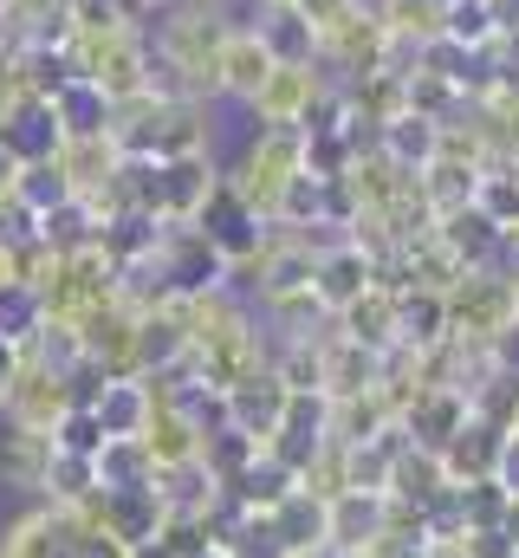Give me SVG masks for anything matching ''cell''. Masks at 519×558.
I'll list each match as a JSON object with an SVG mask.
<instances>
[{"label": "cell", "instance_id": "cell-1", "mask_svg": "<svg viewBox=\"0 0 519 558\" xmlns=\"http://www.w3.org/2000/svg\"><path fill=\"white\" fill-rule=\"evenodd\" d=\"M0 558H130V546H118L92 507H33L7 526Z\"/></svg>", "mask_w": 519, "mask_h": 558}, {"label": "cell", "instance_id": "cell-43", "mask_svg": "<svg viewBox=\"0 0 519 558\" xmlns=\"http://www.w3.org/2000/svg\"><path fill=\"white\" fill-rule=\"evenodd\" d=\"M260 7H292V0H260Z\"/></svg>", "mask_w": 519, "mask_h": 558}, {"label": "cell", "instance_id": "cell-13", "mask_svg": "<svg viewBox=\"0 0 519 558\" xmlns=\"http://www.w3.org/2000/svg\"><path fill=\"white\" fill-rule=\"evenodd\" d=\"M52 162H59V175L72 182L79 202H98V195L118 182L124 149H118V137H65L59 149H52Z\"/></svg>", "mask_w": 519, "mask_h": 558}, {"label": "cell", "instance_id": "cell-10", "mask_svg": "<svg viewBox=\"0 0 519 558\" xmlns=\"http://www.w3.org/2000/svg\"><path fill=\"white\" fill-rule=\"evenodd\" d=\"M377 377H384V351L358 344V338L331 318V331L318 338V390H325L331 403H345V397L377 390Z\"/></svg>", "mask_w": 519, "mask_h": 558}, {"label": "cell", "instance_id": "cell-2", "mask_svg": "<svg viewBox=\"0 0 519 558\" xmlns=\"http://www.w3.org/2000/svg\"><path fill=\"white\" fill-rule=\"evenodd\" d=\"M72 59H79V78H92L111 105H124L149 92L156 46L143 39V26H72Z\"/></svg>", "mask_w": 519, "mask_h": 558}, {"label": "cell", "instance_id": "cell-34", "mask_svg": "<svg viewBox=\"0 0 519 558\" xmlns=\"http://www.w3.org/2000/svg\"><path fill=\"white\" fill-rule=\"evenodd\" d=\"M13 195H20V202H26L33 215H52L59 202H79V195H72V182L59 175V162H52V156L26 162V169H20V182H13Z\"/></svg>", "mask_w": 519, "mask_h": 558}, {"label": "cell", "instance_id": "cell-18", "mask_svg": "<svg viewBox=\"0 0 519 558\" xmlns=\"http://www.w3.org/2000/svg\"><path fill=\"white\" fill-rule=\"evenodd\" d=\"M13 46H72L79 0H0Z\"/></svg>", "mask_w": 519, "mask_h": 558}, {"label": "cell", "instance_id": "cell-45", "mask_svg": "<svg viewBox=\"0 0 519 558\" xmlns=\"http://www.w3.org/2000/svg\"><path fill=\"white\" fill-rule=\"evenodd\" d=\"M514 558H519V553H514Z\"/></svg>", "mask_w": 519, "mask_h": 558}, {"label": "cell", "instance_id": "cell-11", "mask_svg": "<svg viewBox=\"0 0 519 558\" xmlns=\"http://www.w3.org/2000/svg\"><path fill=\"white\" fill-rule=\"evenodd\" d=\"M92 513H98V526L118 539V546H149L156 533H162V520H169V507H162V494H156V481L149 487H98V500H92Z\"/></svg>", "mask_w": 519, "mask_h": 558}, {"label": "cell", "instance_id": "cell-30", "mask_svg": "<svg viewBox=\"0 0 519 558\" xmlns=\"http://www.w3.org/2000/svg\"><path fill=\"white\" fill-rule=\"evenodd\" d=\"M98 481H105V487H149V481H156L149 441H143V435H111V441L98 448Z\"/></svg>", "mask_w": 519, "mask_h": 558}, {"label": "cell", "instance_id": "cell-6", "mask_svg": "<svg viewBox=\"0 0 519 558\" xmlns=\"http://www.w3.org/2000/svg\"><path fill=\"white\" fill-rule=\"evenodd\" d=\"M0 410H7L13 428H39V435H52V428L65 422V410H72V377L52 371L39 351H26V357H20V377H13V390H7Z\"/></svg>", "mask_w": 519, "mask_h": 558}, {"label": "cell", "instance_id": "cell-23", "mask_svg": "<svg viewBox=\"0 0 519 558\" xmlns=\"http://www.w3.org/2000/svg\"><path fill=\"white\" fill-rule=\"evenodd\" d=\"M500 435L507 428H487L481 416H468V428L455 441H442V468L455 487H474V481H494V461H500Z\"/></svg>", "mask_w": 519, "mask_h": 558}, {"label": "cell", "instance_id": "cell-40", "mask_svg": "<svg viewBox=\"0 0 519 558\" xmlns=\"http://www.w3.org/2000/svg\"><path fill=\"white\" fill-rule=\"evenodd\" d=\"M0 52H20V46H13V33H7V13H0Z\"/></svg>", "mask_w": 519, "mask_h": 558}, {"label": "cell", "instance_id": "cell-37", "mask_svg": "<svg viewBox=\"0 0 519 558\" xmlns=\"http://www.w3.org/2000/svg\"><path fill=\"white\" fill-rule=\"evenodd\" d=\"M494 481H500V487H507V494L519 500V428H507V435H500V461H494Z\"/></svg>", "mask_w": 519, "mask_h": 558}, {"label": "cell", "instance_id": "cell-38", "mask_svg": "<svg viewBox=\"0 0 519 558\" xmlns=\"http://www.w3.org/2000/svg\"><path fill=\"white\" fill-rule=\"evenodd\" d=\"M20 357H26V351L0 338V403H7V390H13V377H20Z\"/></svg>", "mask_w": 519, "mask_h": 558}, {"label": "cell", "instance_id": "cell-28", "mask_svg": "<svg viewBox=\"0 0 519 558\" xmlns=\"http://www.w3.org/2000/svg\"><path fill=\"white\" fill-rule=\"evenodd\" d=\"M39 331H46V292L26 286V279H7L0 286V338L20 344V351H33Z\"/></svg>", "mask_w": 519, "mask_h": 558}, {"label": "cell", "instance_id": "cell-12", "mask_svg": "<svg viewBox=\"0 0 519 558\" xmlns=\"http://www.w3.org/2000/svg\"><path fill=\"white\" fill-rule=\"evenodd\" d=\"M435 241L461 260V267H494L500 254H507V228L481 208V202H461V208H448L442 221H435Z\"/></svg>", "mask_w": 519, "mask_h": 558}, {"label": "cell", "instance_id": "cell-7", "mask_svg": "<svg viewBox=\"0 0 519 558\" xmlns=\"http://www.w3.org/2000/svg\"><path fill=\"white\" fill-rule=\"evenodd\" d=\"M377 286V254L364 247V241H331L325 254H318V267H312V299H318V312L325 318H338V312H351L364 292Z\"/></svg>", "mask_w": 519, "mask_h": 558}, {"label": "cell", "instance_id": "cell-31", "mask_svg": "<svg viewBox=\"0 0 519 558\" xmlns=\"http://www.w3.org/2000/svg\"><path fill=\"white\" fill-rule=\"evenodd\" d=\"M98 215H92V202H59L52 215H39V241L52 247V254H85V247H98Z\"/></svg>", "mask_w": 519, "mask_h": 558}, {"label": "cell", "instance_id": "cell-42", "mask_svg": "<svg viewBox=\"0 0 519 558\" xmlns=\"http://www.w3.org/2000/svg\"><path fill=\"white\" fill-rule=\"evenodd\" d=\"M338 558H377V553H338Z\"/></svg>", "mask_w": 519, "mask_h": 558}, {"label": "cell", "instance_id": "cell-41", "mask_svg": "<svg viewBox=\"0 0 519 558\" xmlns=\"http://www.w3.org/2000/svg\"><path fill=\"white\" fill-rule=\"evenodd\" d=\"M195 558H234V553L228 546H208V553H195Z\"/></svg>", "mask_w": 519, "mask_h": 558}, {"label": "cell", "instance_id": "cell-24", "mask_svg": "<svg viewBox=\"0 0 519 558\" xmlns=\"http://www.w3.org/2000/svg\"><path fill=\"white\" fill-rule=\"evenodd\" d=\"M260 39L279 65H318V26L299 7H260Z\"/></svg>", "mask_w": 519, "mask_h": 558}, {"label": "cell", "instance_id": "cell-36", "mask_svg": "<svg viewBox=\"0 0 519 558\" xmlns=\"http://www.w3.org/2000/svg\"><path fill=\"white\" fill-rule=\"evenodd\" d=\"M292 7H299L312 26H318V46H325V39H331V33H338V26H345L358 7H364V0H292Z\"/></svg>", "mask_w": 519, "mask_h": 558}, {"label": "cell", "instance_id": "cell-9", "mask_svg": "<svg viewBox=\"0 0 519 558\" xmlns=\"http://www.w3.org/2000/svg\"><path fill=\"white\" fill-rule=\"evenodd\" d=\"M325 441H331V397H318V390H292V403H286L279 428L266 435V454H273L279 468L305 474L312 454H318Z\"/></svg>", "mask_w": 519, "mask_h": 558}, {"label": "cell", "instance_id": "cell-27", "mask_svg": "<svg viewBox=\"0 0 519 558\" xmlns=\"http://www.w3.org/2000/svg\"><path fill=\"white\" fill-rule=\"evenodd\" d=\"M338 325H345L358 344H371V351H396V344H402V331H396V292H389V286H371L351 312H338Z\"/></svg>", "mask_w": 519, "mask_h": 558}, {"label": "cell", "instance_id": "cell-22", "mask_svg": "<svg viewBox=\"0 0 519 558\" xmlns=\"http://www.w3.org/2000/svg\"><path fill=\"white\" fill-rule=\"evenodd\" d=\"M46 105H52L59 143H65V137H111V98H105L92 78H72V85H59Z\"/></svg>", "mask_w": 519, "mask_h": 558}, {"label": "cell", "instance_id": "cell-19", "mask_svg": "<svg viewBox=\"0 0 519 558\" xmlns=\"http://www.w3.org/2000/svg\"><path fill=\"white\" fill-rule=\"evenodd\" d=\"M396 331H402L409 351L448 344V338H455V331H448V292H442V286H402V292H396Z\"/></svg>", "mask_w": 519, "mask_h": 558}, {"label": "cell", "instance_id": "cell-39", "mask_svg": "<svg viewBox=\"0 0 519 558\" xmlns=\"http://www.w3.org/2000/svg\"><path fill=\"white\" fill-rule=\"evenodd\" d=\"M20 169H26V162H20V149L0 137V189H13V182H20Z\"/></svg>", "mask_w": 519, "mask_h": 558}, {"label": "cell", "instance_id": "cell-4", "mask_svg": "<svg viewBox=\"0 0 519 558\" xmlns=\"http://www.w3.org/2000/svg\"><path fill=\"white\" fill-rule=\"evenodd\" d=\"M299 175H305V131H260L228 182L241 189V202L254 208L260 221H279L286 189H292Z\"/></svg>", "mask_w": 519, "mask_h": 558}, {"label": "cell", "instance_id": "cell-32", "mask_svg": "<svg viewBox=\"0 0 519 558\" xmlns=\"http://www.w3.org/2000/svg\"><path fill=\"white\" fill-rule=\"evenodd\" d=\"M260 454H266V448H260L254 435H241L234 422H228V428H215V435L202 441V461H208V474L221 481V494H228V487H234V481H241V474L254 468Z\"/></svg>", "mask_w": 519, "mask_h": 558}, {"label": "cell", "instance_id": "cell-21", "mask_svg": "<svg viewBox=\"0 0 519 558\" xmlns=\"http://www.w3.org/2000/svg\"><path fill=\"white\" fill-rule=\"evenodd\" d=\"M279 59L266 52V39H260L254 26H234L228 33V46H221V98H241V105H254V92L266 85V72H273Z\"/></svg>", "mask_w": 519, "mask_h": 558}, {"label": "cell", "instance_id": "cell-8", "mask_svg": "<svg viewBox=\"0 0 519 558\" xmlns=\"http://www.w3.org/2000/svg\"><path fill=\"white\" fill-rule=\"evenodd\" d=\"M325 105V78L318 65H273L266 85L254 92L260 131H305V118Z\"/></svg>", "mask_w": 519, "mask_h": 558}, {"label": "cell", "instance_id": "cell-44", "mask_svg": "<svg viewBox=\"0 0 519 558\" xmlns=\"http://www.w3.org/2000/svg\"><path fill=\"white\" fill-rule=\"evenodd\" d=\"M149 7H169V0H149Z\"/></svg>", "mask_w": 519, "mask_h": 558}, {"label": "cell", "instance_id": "cell-16", "mask_svg": "<svg viewBox=\"0 0 519 558\" xmlns=\"http://www.w3.org/2000/svg\"><path fill=\"white\" fill-rule=\"evenodd\" d=\"M468 390H448V384H429V390H415V403L402 410V435L409 441H422V448H442V441H455L461 428H468Z\"/></svg>", "mask_w": 519, "mask_h": 558}, {"label": "cell", "instance_id": "cell-35", "mask_svg": "<svg viewBox=\"0 0 519 558\" xmlns=\"http://www.w3.org/2000/svg\"><path fill=\"white\" fill-rule=\"evenodd\" d=\"M52 441H59V448H72V454H98L111 435H105V422H98V410H92V403H72V410H65V422L52 428Z\"/></svg>", "mask_w": 519, "mask_h": 558}, {"label": "cell", "instance_id": "cell-33", "mask_svg": "<svg viewBox=\"0 0 519 558\" xmlns=\"http://www.w3.org/2000/svg\"><path fill=\"white\" fill-rule=\"evenodd\" d=\"M52 454H59L52 435H39V428H13V441H7V474H13V487L46 494V468H52Z\"/></svg>", "mask_w": 519, "mask_h": 558}, {"label": "cell", "instance_id": "cell-17", "mask_svg": "<svg viewBox=\"0 0 519 558\" xmlns=\"http://www.w3.org/2000/svg\"><path fill=\"white\" fill-rule=\"evenodd\" d=\"M455 494V481H448V468H442V448H422V441H409L402 454H396V474H389V500H402V507H442Z\"/></svg>", "mask_w": 519, "mask_h": 558}, {"label": "cell", "instance_id": "cell-5", "mask_svg": "<svg viewBox=\"0 0 519 558\" xmlns=\"http://www.w3.org/2000/svg\"><path fill=\"white\" fill-rule=\"evenodd\" d=\"M195 228H202V241H208L234 274H248V267L260 260V247H266V221L241 202V189H234L228 175H221V189L208 195V208L195 215Z\"/></svg>", "mask_w": 519, "mask_h": 558}, {"label": "cell", "instance_id": "cell-14", "mask_svg": "<svg viewBox=\"0 0 519 558\" xmlns=\"http://www.w3.org/2000/svg\"><path fill=\"white\" fill-rule=\"evenodd\" d=\"M389 520V494H338L325 507V546L331 553H371L384 539Z\"/></svg>", "mask_w": 519, "mask_h": 558}, {"label": "cell", "instance_id": "cell-20", "mask_svg": "<svg viewBox=\"0 0 519 558\" xmlns=\"http://www.w3.org/2000/svg\"><path fill=\"white\" fill-rule=\"evenodd\" d=\"M92 410L105 422V435H143L149 410H156V377H105Z\"/></svg>", "mask_w": 519, "mask_h": 558}, {"label": "cell", "instance_id": "cell-26", "mask_svg": "<svg viewBox=\"0 0 519 558\" xmlns=\"http://www.w3.org/2000/svg\"><path fill=\"white\" fill-rule=\"evenodd\" d=\"M377 149H384L389 162H402V169H429V162H435V149H442V124H435V118H422V111H402L396 124L377 131Z\"/></svg>", "mask_w": 519, "mask_h": 558}, {"label": "cell", "instance_id": "cell-25", "mask_svg": "<svg viewBox=\"0 0 519 558\" xmlns=\"http://www.w3.org/2000/svg\"><path fill=\"white\" fill-rule=\"evenodd\" d=\"M325 507H331V500H318V494L292 487L266 520H273V533H279V546H286V553H318V546H325Z\"/></svg>", "mask_w": 519, "mask_h": 558}, {"label": "cell", "instance_id": "cell-15", "mask_svg": "<svg viewBox=\"0 0 519 558\" xmlns=\"http://www.w3.org/2000/svg\"><path fill=\"white\" fill-rule=\"evenodd\" d=\"M286 403H292V390H286V377L266 364V371H254L248 384H234V390H228V422H234L241 435H254L260 448H266V435L279 428Z\"/></svg>", "mask_w": 519, "mask_h": 558}, {"label": "cell", "instance_id": "cell-3", "mask_svg": "<svg viewBox=\"0 0 519 558\" xmlns=\"http://www.w3.org/2000/svg\"><path fill=\"white\" fill-rule=\"evenodd\" d=\"M519 325V279L500 267H468L448 286V331L474 351H494Z\"/></svg>", "mask_w": 519, "mask_h": 558}, {"label": "cell", "instance_id": "cell-29", "mask_svg": "<svg viewBox=\"0 0 519 558\" xmlns=\"http://www.w3.org/2000/svg\"><path fill=\"white\" fill-rule=\"evenodd\" d=\"M98 454H72V448H59L52 454V468H46V500L52 507H92L98 500Z\"/></svg>", "mask_w": 519, "mask_h": 558}]
</instances>
